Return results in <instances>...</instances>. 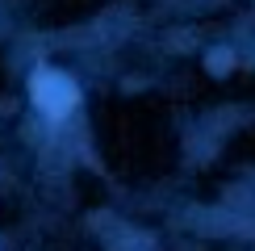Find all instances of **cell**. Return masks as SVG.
<instances>
[{
    "mask_svg": "<svg viewBox=\"0 0 255 251\" xmlns=\"http://www.w3.org/2000/svg\"><path fill=\"white\" fill-rule=\"evenodd\" d=\"M34 101H38V109L46 113V118H63V113L80 101V88L63 76V71L42 67L38 76H34Z\"/></svg>",
    "mask_w": 255,
    "mask_h": 251,
    "instance_id": "1",
    "label": "cell"
},
{
    "mask_svg": "<svg viewBox=\"0 0 255 251\" xmlns=\"http://www.w3.org/2000/svg\"><path fill=\"white\" fill-rule=\"evenodd\" d=\"M230 63H235V50H214V55H209V71H214V76H222Z\"/></svg>",
    "mask_w": 255,
    "mask_h": 251,
    "instance_id": "2",
    "label": "cell"
}]
</instances>
